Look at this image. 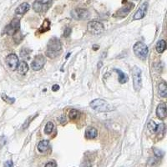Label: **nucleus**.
Here are the masks:
<instances>
[{"label":"nucleus","instance_id":"f8f14e48","mask_svg":"<svg viewBox=\"0 0 167 167\" xmlns=\"http://www.w3.org/2000/svg\"><path fill=\"white\" fill-rule=\"evenodd\" d=\"M134 5L133 3H127V4L125 5L124 7H122L120 9H119V10L117 11L116 14H115V16L117 17L126 16V15L132 10V8H134Z\"/></svg>","mask_w":167,"mask_h":167},{"label":"nucleus","instance_id":"aec40b11","mask_svg":"<svg viewBox=\"0 0 167 167\" xmlns=\"http://www.w3.org/2000/svg\"><path fill=\"white\" fill-rule=\"evenodd\" d=\"M166 41L164 39L160 40L157 43V44H156V50H157V52L160 53V54H161V53H163L166 50Z\"/></svg>","mask_w":167,"mask_h":167},{"label":"nucleus","instance_id":"7c9ffc66","mask_svg":"<svg viewBox=\"0 0 167 167\" xmlns=\"http://www.w3.org/2000/svg\"><path fill=\"white\" fill-rule=\"evenodd\" d=\"M20 54H21V56H22L23 58H27V56L29 57V52L28 53V52H27V50H26V53H24L23 51H21Z\"/></svg>","mask_w":167,"mask_h":167},{"label":"nucleus","instance_id":"9b49d317","mask_svg":"<svg viewBox=\"0 0 167 167\" xmlns=\"http://www.w3.org/2000/svg\"><path fill=\"white\" fill-rule=\"evenodd\" d=\"M147 8H148V3H144L140 8L137 10V12L134 14V20H139L141 19L144 17L145 16L146 12H147Z\"/></svg>","mask_w":167,"mask_h":167},{"label":"nucleus","instance_id":"7ed1b4c3","mask_svg":"<svg viewBox=\"0 0 167 167\" xmlns=\"http://www.w3.org/2000/svg\"><path fill=\"white\" fill-rule=\"evenodd\" d=\"M133 50L134 54L138 58H141V59H145L146 58L148 55V53H149V49H148L147 45H145L144 43H141V42H137L134 45Z\"/></svg>","mask_w":167,"mask_h":167},{"label":"nucleus","instance_id":"412c9836","mask_svg":"<svg viewBox=\"0 0 167 167\" xmlns=\"http://www.w3.org/2000/svg\"><path fill=\"white\" fill-rule=\"evenodd\" d=\"M54 130V124L52 122H48L46 125H45V128H44V132L47 134H50L52 133Z\"/></svg>","mask_w":167,"mask_h":167},{"label":"nucleus","instance_id":"f3484780","mask_svg":"<svg viewBox=\"0 0 167 167\" xmlns=\"http://www.w3.org/2000/svg\"><path fill=\"white\" fill-rule=\"evenodd\" d=\"M158 93L160 96L161 97H166L167 95V85L166 82L162 81L159 84L158 86Z\"/></svg>","mask_w":167,"mask_h":167},{"label":"nucleus","instance_id":"4468645a","mask_svg":"<svg viewBox=\"0 0 167 167\" xmlns=\"http://www.w3.org/2000/svg\"><path fill=\"white\" fill-rule=\"evenodd\" d=\"M29 8H30V6L28 3H23L16 8L15 14H18V15H23L29 10Z\"/></svg>","mask_w":167,"mask_h":167},{"label":"nucleus","instance_id":"6e6552de","mask_svg":"<svg viewBox=\"0 0 167 167\" xmlns=\"http://www.w3.org/2000/svg\"><path fill=\"white\" fill-rule=\"evenodd\" d=\"M20 29V21L18 18H14L11 23L5 28V33L8 35H14Z\"/></svg>","mask_w":167,"mask_h":167},{"label":"nucleus","instance_id":"a878e982","mask_svg":"<svg viewBox=\"0 0 167 167\" xmlns=\"http://www.w3.org/2000/svg\"><path fill=\"white\" fill-rule=\"evenodd\" d=\"M154 153H155V155L158 156V157H162V156H163V154H164L161 150H158V149H154Z\"/></svg>","mask_w":167,"mask_h":167},{"label":"nucleus","instance_id":"39448f33","mask_svg":"<svg viewBox=\"0 0 167 167\" xmlns=\"http://www.w3.org/2000/svg\"><path fill=\"white\" fill-rule=\"evenodd\" d=\"M133 87L136 91H139L142 87L141 69L137 66L133 69Z\"/></svg>","mask_w":167,"mask_h":167},{"label":"nucleus","instance_id":"20e7f679","mask_svg":"<svg viewBox=\"0 0 167 167\" xmlns=\"http://www.w3.org/2000/svg\"><path fill=\"white\" fill-rule=\"evenodd\" d=\"M88 31L94 35H99L104 32V25L99 21H90L87 25Z\"/></svg>","mask_w":167,"mask_h":167},{"label":"nucleus","instance_id":"4be33fe9","mask_svg":"<svg viewBox=\"0 0 167 167\" xmlns=\"http://www.w3.org/2000/svg\"><path fill=\"white\" fill-rule=\"evenodd\" d=\"M69 116L70 118V119H76L79 116V112L78 111V110H76V109H72V110H70V112L69 113Z\"/></svg>","mask_w":167,"mask_h":167},{"label":"nucleus","instance_id":"c756f323","mask_svg":"<svg viewBox=\"0 0 167 167\" xmlns=\"http://www.w3.org/2000/svg\"><path fill=\"white\" fill-rule=\"evenodd\" d=\"M44 167H57V165L54 163V162H53V161H51V162H49V163H47L46 164V166Z\"/></svg>","mask_w":167,"mask_h":167},{"label":"nucleus","instance_id":"f257e3e1","mask_svg":"<svg viewBox=\"0 0 167 167\" xmlns=\"http://www.w3.org/2000/svg\"><path fill=\"white\" fill-rule=\"evenodd\" d=\"M62 50V43L58 38H52L50 39L46 50V55L50 58H54L58 57V54Z\"/></svg>","mask_w":167,"mask_h":167},{"label":"nucleus","instance_id":"473e14b6","mask_svg":"<svg viewBox=\"0 0 167 167\" xmlns=\"http://www.w3.org/2000/svg\"><path fill=\"white\" fill-rule=\"evenodd\" d=\"M58 121H59V122L63 123V122H64V121H65V117H64V116L58 117Z\"/></svg>","mask_w":167,"mask_h":167},{"label":"nucleus","instance_id":"5701e85b","mask_svg":"<svg viewBox=\"0 0 167 167\" xmlns=\"http://www.w3.org/2000/svg\"><path fill=\"white\" fill-rule=\"evenodd\" d=\"M165 130V125L163 123H160L159 125H156V129H155V134H163Z\"/></svg>","mask_w":167,"mask_h":167},{"label":"nucleus","instance_id":"f03ea898","mask_svg":"<svg viewBox=\"0 0 167 167\" xmlns=\"http://www.w3.org/2000/svg\"><path fill=\"white\" fill-rule=\"evenodd\" d=\"M90 105L93 109L99 111V112H109L115 109V108L109 103L102 99H96V100H92Z\"/></svg>","mask_w":167,"mask_h":167},{"label":"nucleus","instance_id":"72a5a7b5","mask_svg":"<svg viewBox=\"0 0 167 167\" xmlns=\"http://www.w3.org/2000/svg\"><path fill=\"white\" fill-rule=\"evenodd\" d=\"M83 167H91V164L90 162H86Z\"/></svg>","mask_w":167,"mask_h":167},{"label":"nucleus","instance_id":"9d476101","mask_svg":"<svg viewBox=\"0 0 167 167\" xmlns=\"http://www.w3.org/2000/svg\"><path fill=\"white\" fill-rule=\"evenodd\" d=\"M44 64H45V58L42 54H39L34 58L33 61L31 63V68L33 70L38 71L43 69Z\"/></svg>","mask_w":167,"mask_h":167},{"label":"nucleus","instance_id":"423d86ee","mask_svg":"<svg viewBox=\"0 0 167 167\" xmlns=\"http://www.w3.org/2000/svg\"><path fill=\"white\" fill-rule=\"evenodd\" d=\"M52 0H35L33 8L37 13H43L46 11L51 4Z\"/></svg>","mask_w":167,"mask_h":167},{"label":"nucleus","instance_id":"0eeeda50","mask_svg":"<svg viewBox=\"0 0 167 167\" xmlns=\"http://www.w3.org/2000/svg\"><path fill=\"white\" fill-rule=\"evenodd\" d=\"M71 16L76 20H84L90 17V12L84 8H75L71 11Z\"/></svg>","mask_w":167,"mask_h":167},{"label":"nucleus","instance_id":"2eb2a0df","mask_svg":"<svg viewBox=\"0 0 167 167\" xmlns=\"http://www.w3.org/2000/svg\"><path fill=\"white\" fill-rule=\"evenodd\" d=\"M98 134V131L94 127H88L85 130V137L87 139H94Z\"/></svg>","mask_w":167,"mask_h":167},{"label":"nucleus","instance_id":"6ab92c4d","mask_svg":"<svg viewBox=\"0 0 167 167\" xmlns=\"http://www.w3.org/2000/svg\"><path fill=\"white\" fill-rule=\"evenodd\" d=\"M115 71L116 73H118V75H119V83L125 84V82L128 81V77L126 76V75L123 71H121V70H119L118 69H115Z\"/></svg>","mask_w":167,"mask_h":167},{"label":"nucleus","instance_id":"393cba45","mask_svg":"<svg viewBox=\"0 0 167 167\" xmlns=\"http://www.w3.org/2000/svg\"><path fill=\"white\" fill-rule=\"evenodd\" d=\"M2 98H3V100H4V101L8 102L9 104H13V103H14V101H15V99L10 98V97H8L7 95H5V94H3V95H2Z\"/></svg>","mask_w":167,"mask_h":167},{"label":"nucleus","instance_id":"2f4dec72","mask_svg":"<svg viewBox=\"0 0 167 167\" xmlns=\"http://www.w3.org/2000/svg\"><path fill=\"white\" fill-rule=\"evenodd\" d=\"M58 90H59V86H58V84H54V85L52 87V90H53V91H58Z\"/></svg>","mask_w":167,"mask_h":167},{"label":"nucleus","instance_id":"a211bd4d","mask_svg":"<svg viewBox=\"0 0 167 167\" xmlns=\"http://www.w3.org/2000/svg\"><path fill=\"white\" fill-rule=\"evenodd\" d=\"M50 147V142L48 141H42L38 144V150L40 152H45Z\"/></svg>","mask_w":167,"mask_h":167},{"label":"nucleus","instance_id":"b1692460","mask_svg":"<svg viewBox=\"0 0 167 167\" xmlns=\"http://www.w3.org/2000/svg\"><path fill=\"white\" fill-rule=\"evenodd\" d=\"M149 130L152 133H155V129H156V124L154 122V121H150V123L147 125Z\"/></svg>","mask_w":167,"mask_h":167},{"label":"nucleus","instance_id":"dca6fc26","mask_svg":"<svg viewBox=\"0 0 167 167\" xmlns=\"http://www.w3.org/2000/svg\"><path fill=\"white\" fill-rule=\"evenodd\" d=\"M18 74L21 75H25L27 74V72L29 71V65L25 61H22L20 62V64H18V66L17 68Z\"/></svg>","mask_w":167,"mask_h":167},{"label":"nucleus","instance_id":"cd10ccee","mask_svg":"<svg viewBox=\"0 0 167 167\" xmlns=\"http://www.w3.org/2000/svg\"><path fill=\"white\" fill-rule=\"evenodd\" d=\"M71 33V29L70 28H66L64 29V37H69Z\"/></svg>","mask_w":167,"mask_h":167},{"label":"nucleus","instance_id":"c85d7f7f","mask_svg":"<svg viewBox=\"0 0 167 167\" xmlns=\"http://www.w3.org/2000/svg\"><path fill=\"white\" fill-rule=\"evenodd\" d=\"M4 167H14V163L11 160H8L4 163Z\"/></svg>","mask_w":167,"mask_h":167},{"label":"nucleus","instance_id":"ddd939ff","mask_svg":"<svg viewBox=\"0 0 167 167\" xmlns=\"http://www.w3.org/2000/svg\"><path fill=\"white\" fill-rule=\"evenodd\" d=\"M166 103L162 102L159 105L156 109V115L159 119H165L166 117Z\"/></svg>","mask_w":167,"mask_h":167},{"label":"nucleus","instance_id":"bb28decb","mask_svg":"<svg viewBox=\"0 0 167 167\" xmlns=\"http://www.w3.org/2000/svg\"><path fill=\"white\" fill-rule=\"evenodd\" d=\"M6 141H7L6 137H4V136H1L0 137V148L3 147L6 144Z\"/></svg>","mask_w":167,"mask_h":167},{"label":"nucleus","instance_id":"1a4fd4ad","mask_svg":"<svg viewBox=\"0 0 167 167\" xmlns=\"http://www.w3.org/2000/svg\"><path fill=\"white\" fill-rule=\"evenodd\" d=\"M19 61L18 58L15 54H10L6 58V64L11 70H16L18 66Z\"/></svg>","mask_w":167,"mask_h":167}]
</instances>
